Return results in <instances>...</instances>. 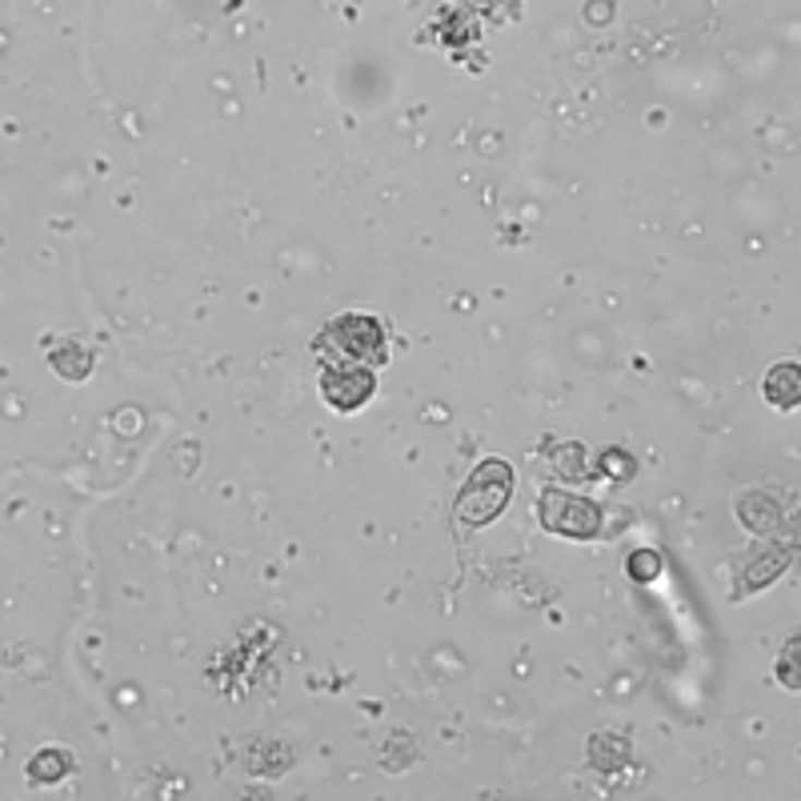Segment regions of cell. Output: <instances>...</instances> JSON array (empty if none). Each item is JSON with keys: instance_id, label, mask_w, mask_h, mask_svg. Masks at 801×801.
<instances>
[{"instance_id": "6da1fadb", "label": "cell", "mask_w": 801, "mask_h": 801, "mask_svg": "<svg viewBox=\"0 0 801 801\" xmlns=\"http://www.w3.org/2000/svg\"><path fill=\"white\" fill-rule=\"evenodd\" d=\"M317 357L325 365H385V329L369 313H345L317 337Z\"/></svg>"}, {"instance_id": "7a4b0ae2", "label": "cell", "mask_w": 801, "mask_h": 801, "mask_svg": "<svg viewBox=\"0 0 801 801\" xmlns=\"http://www.w3.org/2000/svg\"><path fill=\"white\" fill-rule=\"evenodd\" d=\"M513 497V469L506 461H481L473 469V477L465 481V489L457 497V518L465 525H489V521L506 509V501Z\"/></svg>"}, {"instance_id": "3957f363", "label": "cell", "mask_w": 801, "mask_h": 801, "mask_svg": "<svg viewBox=\"0 0 801 801\" xmlns=\"http://www.w3.org/2000/svg\"><path fill=\"white\" fill-rule=\"evenodd\" d=\"M542 525L554 533H566V537H593L602 530V513L593 501H581L573 494H561V489H549L542 497Z\"/></svg>"}, {"instance_id": "277c9868", "label": "cell", "mask_w": 801, "mask_h": 801, "mask_svg": "<svg viewBox=\"0 0 801 801\" xmlns=\"http://www.w3.org/2000/svg\"><path fill=\"white\" fill-rule=\"evenodd\" d=\"M320 393L333 409L353 413L373 397V373L365 365H325L320 373Z\"/></svg>"}, {"instance_id": "5b68a950", "label": "cell", "mask_w": 801, "mask_h": 801, "mask_svg": "<svg viewBox=\"0 0 801 801\" xmlns=\"http://www.w3.org/2000/svg\"><path fill=\"white\" fill-rule=\"evenodd\" d=\"M798 381H801L798 365H777V369H769V377H765V397L781 409H793L801 397Z\"/></svg>"}, {"instance_id": "8992f818", "label": "cell", "mask_w": 801, "mask_h": 801, "mask_svg": "<svg viewBox=\"0 0 801 801\" xmlns=\"http://www.w3.org/2000/svg\"><path fill=\"white\" fill-rule=\"evenodd\" d=\"M28 769H33L40 781H52V777H61L64 769H69V757H64V753H57V750H49V753H40V757H33V765H28Z\"/></svg>"}]
</instances>
